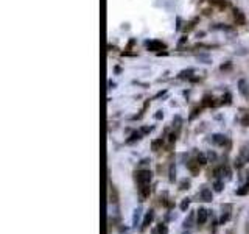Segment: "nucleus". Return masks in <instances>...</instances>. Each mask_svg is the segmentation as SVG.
<instances>
[{
  "label": "nucleus",
  "mask_w": 249,
  "mask_h": 234,
  "mask_svg": "<svg viewBox=\"0 0 249 234\" xmlns=\"http://www.w3.org/2000/svg\"><path fill=\"white\" fill-rule=\"evenodd\" d=\"M213 142H215V144H224V142H226V137L221 136V135H215V136H213Z\"/></svg>",
  "instance_id": "obj_7"
},
{
  "label": "nucleus",
  "mask_w": 249,
  "mask_h": 234,
  "mask_svg": "<svg viewBox=\"0 0 249 234\" xmlns=\"http://www.w3.org/2000/svg\"><path fill=\"white\" fill-rule=\"evenodd\" d=\"M153 218H154V213L150 209V211H148V213H146V215H145V218H143V222H142V230H145L146 226L153 222Z\"/></svg>",
  "instance_id": "obj_3"
},
{
  "label": "nucleus",
  "mask_w": 249,
  "mask_h": 234,
  "mask_svg": "<svg viewBox=\"0 0 249 234\" xmlns=\"http://www.w3.org/2000/svg\"><path fill=\"white\" fill-rule=\"evenodd\" d=\"M201 198L204 201H212V192H210L209 189H202L201 191Z\"/></svg>",
  "instance_id": "obj_4"
},
{
  "label": "nucleus",
  "mask_w": 249,
  "mask_h": 234,
  "mask_svg": "<svg viewBox=\"0 0 249 234\" xmlns=\"http://www.w3.org/2000/svg\"><path fill=\"white\" fill-rule=\"evenodd\" d=\"M240 158L243 162H249V147H243V150L240 153Z\"/></svg>",
  "instance_id": "obj_5"
},
{
  "label": "nucleus",
  "mask_w": 249,
  "mask_h": 234,
  "mask_svg": "<svg viewBox=\"0 0 249 234\" xmlns=\"http://www.w3.org/2000/svg\"><path fill=\"white\" fill-rule=\"evenodd\" d=\"M189 205H190V200H189V198H185V200L181 203V209H182V211H185L187 208H189Z\"/></svg>",
  "instance_id": "obj_9"
},
{
  "label": "nucleus",
  "mask_w": 249,
  "mask_h": 234,
  "mask_svg": "<svg viewBox=\"0 0 249 234\" xmlns=\"http://www.w3.org/2000/svg\"><path fill=\"white\" fill-rule=\"evenodd\" d=\"M151 181V172L150 170H140L137 172V183L140 186H148Z\"/></svg>",
  "instance_id": "obj_1"
},
{
  "label": "nucleus",
  "mask_w": 249,
  "mask_h": 234,
  "mask_svg": "<svg viewBox=\"0 0 249 234\" xmlns=\"http://www.w3.org/2000/svg\"><path fill=\"white\" fill-rule=\"evenodd\" d=\"M153 234H167V228L163 225H159L158 228L154 230V233Z\"/></svg>",
  "instance_id": "obj_8"
},
{
  "label": "nucleus",
  "mask_w": 249,
  "mask_h": 234,
  "mask_svg": "<svg viewBox=\"0 0 249 234\" xmlns=\"http://www.w3.org/2000/svg\"><path fill=\"white\" fill-rule=\"evenodd\" d=\"M215 189H216L218 192H220V191L223 189V183H221V181H216V183H215Z\"/></svg>",
  "instance_id": "obj_10"
},
{
  "label": "nucleus",
  "mask_w": 249,
  "mask_h": 234,
  "mask_svg": "<svg viewBox=\"0 0 249 234\" xmlns=\"http://www.w3.org/2000/svg\"><path fill=\"white\" fill-rule=\"evenodd\" d=\"M185 234H189V233H185Z\"/></svg>",
  "instance_id": "obj_11"
},
{
  "label": "nucleus",
  "mask_w": 249,
  "mask_h": 234,
  "mask_svg": "<svg viewBox=\"0 0 249 234\" xmlns=\"http://www.w3.org/2000/svg\"><path fill=\"white\" fill-rule=\"evenodd\" d=\"M140 214H142V208H137L134 211V217H132V223H134V225H137V220H139Z\"/></svg>",
  "instance_id": "obj_6"
},
{
  "label": "nucleus",
  "mask_w": 249,
  "mask_h": 234,
  "mask_svg": "<svg viewBox=\"0 0 249 234\" xmlns=\"http://www.w3.org/2000/svg\"><path fill=\"white\" fill-rule=\"evenodd\" d=\"M207 217H209V211H207V209H204V208H201V209L198 211V217H196V220H198V223H199V225H202V223H206Z\"/></svg>",
  "instance_id": "obj_2"
}]
</instances>
